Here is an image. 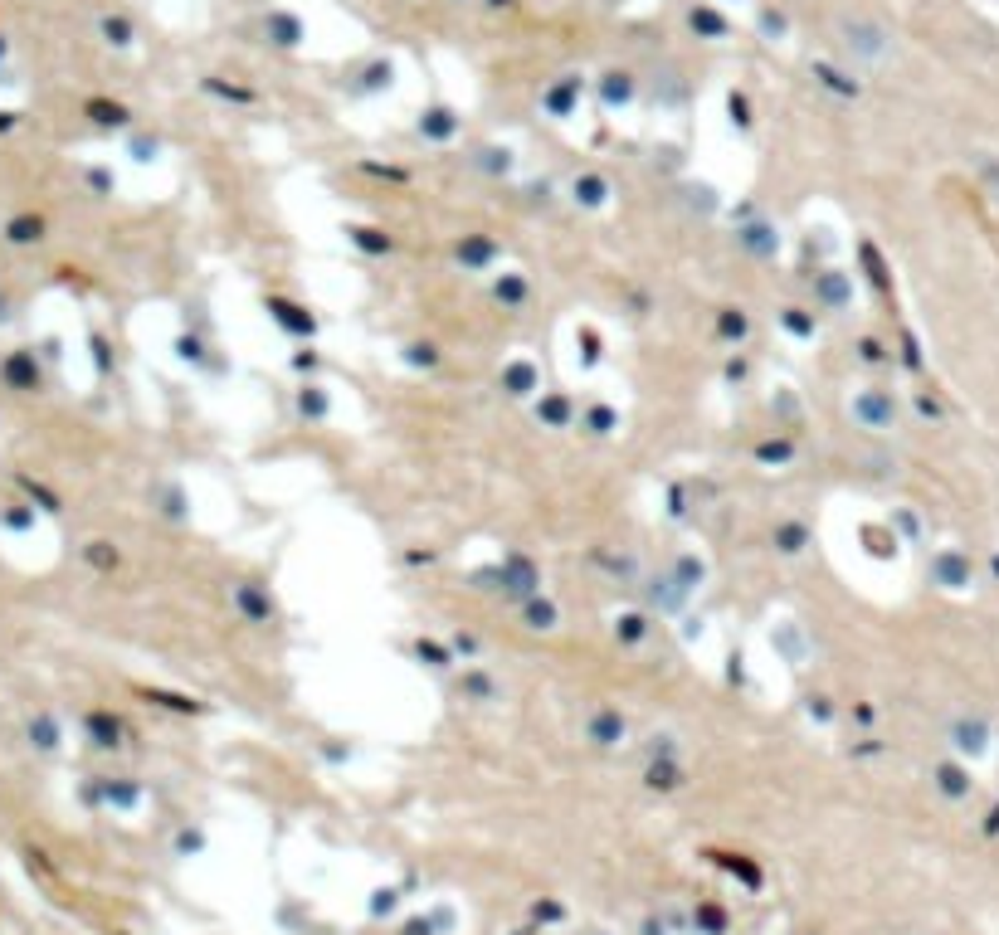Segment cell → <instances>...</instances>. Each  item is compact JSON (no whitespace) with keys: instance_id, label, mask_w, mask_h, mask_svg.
<instances>
[{"instance_id":"4","label":"cell","mask_w":999,"mask_h":935,"mask_svg":"<svg viewBox=\"0 0 999 935\" xmlns=\"http://www.w3.org/2000/svg\"><path fill=\"white\" fill-rule=\"evenodd\" d=\"M39 230H45V224L39 220H10V239H15V244H30V239H39Z\"/></svg>"},{"instance_id":"1","label":"cell","mask_w":999,"mask_h":935,"mask_svg":"<svg viewBox=\"0 0 999 935\" xmlns=\"http://www.w3.org/2000/svg\"><path fill=\"white\" fill-rule=\"evenodd\" d=\"M5 380H10V385L35 390V365H30V356H10V361H5Z\"/></svg>"},{"instance_id":"5","label":"cell","mask_w":999,"mask_h":935,"mask_svg":"<svg viewBox=\"0 0 999 935\" xmlns=\"http://www.w3.org/2000/svg\"><path fill=\"white\" fill-rule=\"evenodd\" d=\"M88 735H98V745H118L112 735H118V721L108 716H88Z\"/></svg>"},{"instance_id":"3","label":"cell","mask_w":999,"mask_h":935,"mask_svg":"<svg viewBox=\"0 0 999 935\" xmlns=\"http://www.w3.org/2000/svg\"><path fill=\"white\" fill-rule=\"evenodd\" d=\"M30 741H35L39 750H54V745H59V726H54L49 716H35V721H30Z\"/></svg>"},{"instance_id":"2","label":"cell","mask_w":999,"mask_h":935,"mask_svg":"<svg viewBox=\"0 0 999 935\" xmlns=\"http://www.w3.org/2000/svg\"><path fill=\"white\" fill-rule=\"evenodd\" d=\"M843 35H849V45H858L863 54H882V45H878V30H868V25H843Z\"/></svg>"}]
</instances>
